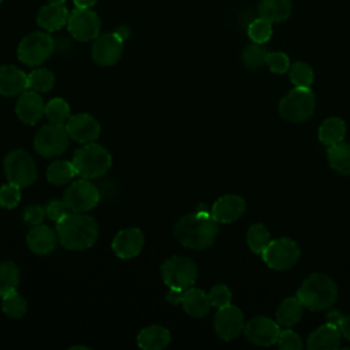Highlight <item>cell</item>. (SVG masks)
Segmentation results:
<instances>
[{"instance_id": "1", "label": "cell", "mask_w": 350, "mask_h": 350, "mask_svg": "<svg viewBox=\"0 0 350 350\" xmlns=\"http://www.w3.org/2000/svg\"><path fill=\"white\" fill-rule=\"evenodd\" d=\"M179 243L187 249L202 250L211 247L219 234V223L208 209H197L180 217L174 228Z\"/></svg>"}, {"instance_id": "2", "label": "cell", "mask_w": 350, "mask_h": 350, "mask_svg": "<svg viewBox=\"0 0 350 350\" xmlns=\"http://www.w3.org/2000/svg\"><path fill=\"white\" fill-rule=\"evenodd\" d=\"M56 234L62 246L68 250H85L98 237V226L92 216L70 212L56 221Z\"/></svg>"}, {"instance_id": "3", "label": "cell", "mask_w": 350, "mask_h": 350, "mask_svg": "<svg viewBox=\"0 0 350 350\" xmlns=\"http://www.w3.org/2000/svg\"><path fill=\"white\" fill-rule=\"evenodd\" d=\"M297 297L304 308L317 312L332 306L338 298L335 282L324 273H312L297 291Z\"/></svg>"}, {"instance_id": "4", "label": "cell", "mask_w": 350, "mask_h": 350, "mask_svg": "<svg viewBox=\"0 0 350 350\" xmlns=\"http://www.w3.org/2000/svg\"><path fill=\"white\" fill-rule=\"evenodd\" d=\"M72 164L77 175L85 179H96L103 176L111 168L112 157L103 145L89 142L82 144V146L75 152Z\"/></svg>"}, {"instance_id": "5", "label": "cell", "mask_w": 350, "mask_h": 350, "mask_svg": "<svg viewBox=\"0 0 350 350\" xmlns=\"http://www.w3.org/2000/svg\"><path fill=\"white\" fill-rule=\"evenodd\" d=\"M163 282L170 290L185 291L197 280V265L185 256H172L167 258L160 268Z\"/></svg>"}, {"instance_id": "6", "label": "cell", "mask_w": 350, "mask_h": 350, "mask_svg": "<svg viewBox=\"0 0 350 350\" xmlns=\"http://www.w3.org/2000/svg\"><path fill=\"white\" fill-rule=\"evenodd\" d=\"M316 107V98L310 88H294L279 103V112L283 119L299 123L308 120Z\"/></svg>"}, {"instance_id": "7", "label": "cell", "mask_w": 350, "mask_h": 350, "mask_svg": "<svg viewBox=\"0 0 350 350\" xmlns=\"http://www.w3.org/2000/svg\"><path fill=\"white\" fill-rule=\"evenodd\" d=\"M4 174L10 183L29 187L37 179V164L23 149H14L4 157Z\"/></svg>"}, {"instance_id": "8", "label": "cell", "mask_w": 350, "mask_h": 350, "mask_svg": "<svg viewBox=\"0 0 350 350\" xmlns=\"http://www.w3.org/2000/svg\"><path fill=\"white\" fill-rule=\"evenodd\" d=\"M55 41L44 31H34L22 38L18 45L16 55L21 63L36 67L44 63L53 52Z\"/></svg>"}, {"instance_id": "9", "label": "cell", "mask_w": 350, "mask_h": 350, "mask_svg": "<svg viewBox=\"0 0 350 350\" xmlns=\"http://www.w3.org/2000/svg\"><path fill=\"white\" fill-rule=\"evenodd\" d=\"M70 135L66 124L49 123L42 126L34 137V149L42 157H56L68 148Z\"/></svg>"}, {"instance_id": "10", "label": "cell", "mask_w": 350, "mask_h": 350, "mask_svg": "<svg viewBox=\"0 0 350 350\" xmlns=\"http://www.w3.org/2000/svg\"><path fill=\"white\" fill-rule=\"evenodd\" d=\"M299 256V246L295 241L286 237L271 241L261 253L264 262L275 271H284L294 267Z\"/></svg>"}, {"instance_id": "11", "label": "cell", "mask_w": 350, "mask_h": 350, "mask_svg": "<svg viewBox=\"0 0 350 350\" xmlns=\"http://www.w3.org/2000/svg\"><path fill=\"white\" fill-rule=\"evenodd\" d=\"M100 200L98 189L90 182V179H79L71 183L64 191L63 201L70 212L83 213L93 209Z\"/></svg>"}, {"instance_id": "12", "label": "cell", "mask_w": 350, "mask_h": 350, "mask_svg": "<svg viewBox=\"0 0 350 350\" xmlns=\"http://www.w3.org/2000/svg\"><path fill=\"white\" fill-rule=\"evenodd\" d=\"M68 31L78 41H92L100 36L101 21L98 15L90 8L75 7L71 11L67 22Z\"/></svg>"}, {"instance_id": "13", "label": "cell", "mask_w": 350, "mask_h": 350, "mask_svg": "<svg viewBox=\"0 0 350 350\" xmlns=\"http://www.w3.org/2000/svg\"><path fill=\"white\" fill-rule=\"evenodd\" d=\"M213 328L223 340H232L238 338L245 328L242 310L231 304L219 308L215 314Z\"/></svg>"}, {"instance_id": "14", "label": "cell", "mask_w": 350, "mask_h": 350, "mask_svg": "<svg viewBox=\"0 0 350 350\" xmlns=\"http://www.w3.org/2000/svg\"><path fill=\"white\" fill-rule=\"evenodd\" d=\"M124 40L116 33H105L98 36L92 46V57L98 66L109 67L119 62L123 53Z\"/></svg>"}, {"instance_id": "15", "label": "cell", "mask_w": 350, "mask_h": 350, "mask_svg": "<svg viewBox=\"0 0 350 350\" xmlns=\"http://www.w3.org/2000/svg\"><path fill=\"white\" fill-rule=\"evenodd\" d=\"M243 332L249 342L257 346H271L278 342L280 328L279 323L272 319L257 316L245 324Z\"/></svg>"}, {"instance_id": "16", "label": "cell", "mask_w": 350, "mask_h": 350, "mask_svg": "<svg viewBox=\"0 0 350 350\" xmlns=\"http://www.w3.org/2000/svg\"><path fill=\"white\" fill-rule=\"evenodd\" d=\"M66 129L70 138L81 144L94 142L101 131L100 123L89 113L71 115L66 122Z\"/></svg>"}, {"instance_id": "17", "label": "cell", "mask_w": 350, "mask_h": 350, "mask_svg": "<svg viewBox=\"0 0 350 350\" xmlns=\"http://www.w3.org/2000/svg\"><path fill=\"white\" fill-rule=\"evenodd\" d=\"M145 245V235L137 227L120 230L112 239V250L119 258H133L141 253Z\"/></svg>"}, {"instance_id": "18", "label": "cell", "mask_w": 350, "mask_h": 350, "mask_svg": "<svg viewBox=\"0 0 350 350\" xmlns=\"http://www.w3.org/2000/svg\"><path fill=\"white\" fill-rule=\"evenodd\" d=\"M15 112L19 120L25 124H36L45 115V104L38 92L25 90L19 94L15 105Z\"/></svg>"}, {"instance_id": "19", "label": "cell", "mask_w": 350, "mask_h": 350, "mask_svg": "<svg viewBox=\"0 0 350 350\" xmlns=\"http://www.w3.org/2000/svg\"><path fill=\"white\" fill-rule=\"evenodd\" d=\"M246 209V202L241 196L226 194L215 201L211 213L217 223H232L238 220Z\"/></svg>"}, {"instance_id": "20", "label": "cell", "mask_w": 350, "mask_h": 350, "mask_svg": "<svg viewBox=\"0 0 350 350\" xmlns=\"http://www.w3.org/2000/svg\"><path fill=\"white\" fill-rule=\"evenodd\" d=\"M27 90V74L12 64L0 66V94L15 97Z\"/></svg>"}, {"instance_id": "21", "label": "cell", "mask_w": 350, "mask_h": 350, "mask_svg": "<svg viewBox=\"0 0 350 350\" xmlns=\"http://www.w3.org/2000/svg\"><path fill=\"white\" fill-rule=\"evenodd\" d=\"M57 234L51 227L38 224L34 226L26 235L29 249L36 254H49L55 250L57 243Z\"/></svg>"}, {"instance_id": "22", "label": "cell", "mask_w": 350, "mask_h": 350, "mask_svg": "<svg viewBox=\"0 0 350 350\" xmlns=\"http://www.w3.org/2000/svg\"><path fill=\"white\" fill-rule=\"evenodd\" d=\"M171 342V332L159 324L142 328L137 335V345L142 350H163Z\"/></svg>"}, {"instance_id": "23", "label": "cell", "mask_w": 350, "mask_h": 350, "mask_svg": "<svg viewBox=\"0 0 350 350\" xmlns=\"http://www.w3.org/2000/svg\"><path fill=\"white\" fill-rule=\"evenodd\" d=\"M70 12L64 4L49 3L40 8L37 14V23L46 31H56L67 25Z\"/></svg>"}, {"instance_id": "24", "label": "cell", "mask_w": 350, "mask_h": 350, "mask_svg": "<svg viewBox=\"0 0 350 350\" xmlns=\"http://www.w3.org/2000/svg\"><path fill=\"white\" fill-rule=\"evenodd\" d=\"M180 305L183 310L191 317H204L211 310V302L208 294L197 287H189L183 291Z\"/></svg>"}, {"instance_id": "25", "label": "cell", "mask_w": 350, "mask_h": 350, "mask_svg": "<svg viewBox=\"0 0 350 350\" xmlns=\"http://www.w3.org/2000/svg\"><path fill=\"white\" fill-rule=\"evenodd\" d=\"M340 336L342 335L336 327L325 324L308 336L306 346L310 350H335L340 346Z\"/></svg>"}, {"instance_id": "26", "label": "cell", "mask_w": 350, "mask_h": 350, "mask_svg": "<svg viewBox=\"0 0 350 350\" xmlns=\"http://www.w3.org/2000/svg\"><path fill=\"white\" fill-rule=\"evenodd\" d=\"M346 124L340 118H327L319 127V139L323 145L332 146L345 139Z\"/></svg>"}, {"instance_id": "27", "label": "cell", "mask_w": 350, "mask_h": 350, "mask_svg": "<svg viewBox=\"0 0 350 350\" xmlns=\"http://www.w3.org/2000/svg\"><path fill=\"white\" fill-rule=\"evenodd\" d=\"M291 14L290 0H261L258 4V15L271 23L286 21Z\"/></svg>"}, {"instance_id": "28", "label": "cell", "mask_w": 350, "mask_h": 350, "mask_svg": "<svg viewBox=\"0 0 350 350\" xmlns=\"http://www.w3.org/2000/svg\"><path fill=\"white\" fill-rule=\"evenodd\" d=\"M302 308L304 305L298 297H288L283 299L276 310V321L286 328L293 327L299 321L302 316Z\"/></svg>"}, {"instance_id": "29", "label": "cell", "mask_w": 350, "mask_h": 350, "mask_svg": "<svg viewBox=\"0 0 350 350\" xmlns=\"http://www.w3.org/2000/svg\"><path fill=\"white\" fill-rule=\"evenodd\" d=\"M329 165L342 175H350V144L339 142L327 149Z\"/></svg>"}, {"instance_id": "30", "label": "cell", "mask_w": 350, "mask_h": 350, "mask_svg": "<svg viewBox=\"0 0 350 350\" xmlns=\"http://www.w3.org/2000/svg\"><path fill=\"white\" fill-rule=\"evenodd\" d=\"M77 175L72 161L57 160L49 164L46 170V179L55 186H62L68 183Z\"/></svg>"}, {"instance_id": "31", "label": "cell", "mask_w": 350, "mask_h": 350, "mask_svg": "<svg viewBox=\"0 0 350 350\" xmlns=\"http://www.w3.org/2000/svg\"><path fill=\"white\" fill-rule=\"evenodd\" d=\"M21 280L19 267L10 260L0 261V295H5L16 290Z\"/></svg>"}, {"instance_id": "32", "label": "cell", "mask_w": 350, "mask_h": 350, "mask_svg": "<svg viewBox=\"0 0 350 350\" xmlns=\"http://www.w3.org/2000/svg\"><path fill=\"white\" fill-rule=\"evenodd\" d=\"M1 310L10 319H21L27 312V302L16 290H14L1 297Z\"/></svg>"}, {"instance_id": "33", "label": "cell", "mask_w": 350, "mask_h": 350, "mask_svg": "<svg viewBox=\"0 0 350 350\" xmlns=\"http://www.w3.org/2000/svg\"><path fill=\"white\" fill-rule=\"evenodd\" d=\"M55 85V75L48 68H36L27 75V89L45 93Z\"/></svg>"}, {"instance_id": "34", "label": "cell", "mask_w": 350, "mask_h": 350, "mask_svg": "<svg viewBox=\"0 0 350 350\" xmlns=\"http://www.w3.org/2000/svg\"><path fill=\"white\" fill-rule=\"evenodd\" d=\"M246 241L252 252L261 254L264 249L268 246V243L271 242V235L264 224L256 223L249 228Z\"/></svg>"}, {"instance_id": "35", "label": "cell", "mask_w": 350, "mask_h": 350, "mask_svg": "<svg viewBox=\"0 0 350 350\" xmlns=\"http://www.w3.org/2000/svg\"><path fill=\"white\" fill-rule=\"evenodd\" d=\"M45 116L49 123L64 124L70 118V105L64 98L55 97L45 104Z\"/></svg>"}, {"instance_id": "36", "label": "cell", "mask_w": 350, "mask_h": 350, "mask_svg": "<svg viewBox=\"0 0 350 350\" xmlns=\"http://www.w3.org/2000/svg\"><path fill=\"white\" fill-rule=\"evenodd\" d=\"M290 81L297 88H310L313 82V70L304 62H295L288 68Z\"/></svg>"}, {"instance_id": "37", "label": "cell", "mask_w": 350, "mask_h": 350, "mask_svg": "<svg viewBox=\"0 0 350 350\" xmlns=\"http://www.w3.org/2000/svg\"><path fill=\"white\" fill-rule=\"evenodd\" d=\"M268 51L261 44H252L242 52V62L247 68L256 70L265 64Z\"/></svg>"}, {"instance_id": "38", "label": "cell", "mask_w": 350, "mask_h": 350, "mask_svg": "<svg viewBox=\"0 0 350 350\" xmlns=\"http://www.w3.org/2000/svg\"><path fill=\"white\" fill-rule=\"evenodd\" d=\"M247 34L250 40L256 44H264L267 42L271 36H272V23L264 18H257L254 19L249 27H247Z\"/></svg>"}, {"instance_id": "39", "label": "cell", "mask_w": 350, "mask_h": 350, "mask_svg": "<svg viewBox=\"0 0 350 350\" xmlns=\"http://www.w3.org/2000/svg\"><path fill=\"white\" fill-rule=\"evenodd\" d=\"M21 201V187L14 183H5L0 187V206L5 209L15 208Z\"/></svg>"}, {"instance_id": "40", "label": "cell", "mask_w": 350, "mask_h": 350, "mask_svg": "<svg viewBox=\"0 0 350 350\" xmlns=\"http://www.w3.org/2000/svg\"><path fill=\"white\" fill-rule=\"evenodd\" d=\"M208 297H209L211 305L213 308H216V309L223 308V306L231 304V291H230V288L226 284H216V286H213L209 290Z\"/></svg>"}, {"instance_id": "41", "label": "cell", "mask_w": 350, "mask_h": 350, "mask_svg": "<svg viewBox=\"0 0 350 350\" xmlns=\"http://www.w3.org/2000/svg\"><path fill=\"white\" fill-rule=\"evenodd\" d=\"M265 64L275 74H284L290 68V59L283 52H268Z\"/></svg>"}, {"instance_id": "42", "label": "cell", "mask_w": 350, "mask_h": 350, "mask_svg": "<svg viewBox=\"0 0 350 350\" xmlns=\"http://www.w3.org/2000/svg\"><path fill=\"white\" fill-rule=\"evenodd\" d=\"M278 345L283 350H301L304 347L302 339L299 338V335L291 329L280 331L278 338Z\"/></svg>"}, {"instance_id": "43", "label": "cell", "mask_w": 350, "mask_h": 350, "mask_svg": "<svg viewBox=\"0 0 350 350\" xmlns=\"http://www.w3.org/2000/svg\"><path fill=\"white\" fill-rule=\"evenodd\" d=\"M45 206H41V205H37V204H33V205H29L25 208L23 211V223L27 224V226H38L42 223L44 217H45Z\"/></svg>"}, {"instance_id": "44", "label": "cell", "mask_w": 350, "mask_h": 350, "mask_svg": "<svg viewBox=\"0 0 350 350\" xmlns=\"http://www.w3.org/2000/svg\"><path fill=\"white\" fill-rule=\"evenodd\" d=\"M45 213L51 220L59 221L60 219H63L66 215L70 213V209L67 208L63 200H52L46 204Z\"/></svg>"}, {"instance_id": "45", "label": "cell", "mask_w": 350, "mask_h": 350, "mask_svg": "<svg viewBox=\"0 0 350 350\" xmlns=\"http://www.w3.org/2000/svg\"><path fill=\"white\" fill-rule=\"evenodd\" d=\"M338 329L342 336H345L347 340H350V314L342 317V321H340Z\"/></svg>"}, {"instance_id": "46", "label": "cell", "mask_w": 350, "mask_h": 350, "mask_svg": "<svg viewBox=\"0 0 350 350\" xmlns=\"http://www.w3.org/2000/svg\"><path fill=\"white\" fill-rule=\"evenodd\" d=\"M342 317H343V314H342L340 312H338V310H331V312H328V314H327V324H329V325L338 328L339 324H340V321H342Z\"/></svg>"}, {"instance_id": "47", "label": "cell", "mask_w": 350, "mask_h": 350, "mask_svg": "<svg viewBox=\"0 0 350 350\" xmlns=\"http://www.w3.org/2000/svg\"><path fill=\"white\" fill-rule=\"evenodd\" d=\"M97 3V0H74L75 7L78 8H90Z\"/></svg>"}, {"instance_id": "48", "label": "cell", "mask_w": 350, "mask_h": 350, "mask_svg": "<svg viewBox=\"0 0 350 350\" xmlns=\"http://www.w3.org/2000/svg\"><path fill=\"white\" fill-rule=\"evenodd\" d=\"M116 33H118L123 40H126V38L129 37V29H127L126 26H120V27L116 30Z\"/></svg>"}, {"instance_id": "49", "label": "cell", "mask_w": 350, "mask_h": 350, "mask_svg": "<svg viewBox=\"0 0 350 350\" xmlns=\"http://www.w3.org/2000/svg\"><path fill=\"white\" fill-rule=\"evenodd\" d=\"M49 3H53V4H64L67 0H48Z\"/></svg>"}, {"instance_id": "50", "label": "cell", "mask_w": 350, "mask_h": 350, "mask_svg": "<svg viewBox=\"0 0 350 350\" xmlns=\"http://www.w3.org/2000/svg\"><path fill=\"white\" fill-rule=\"evenodd\" d=\"M1 3H3V0H0V4H1Z\"/></svg>"}]
</instances>
